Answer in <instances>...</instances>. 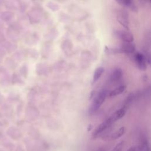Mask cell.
Here are the masks:
<instances>
[{"mask_svg": "<svg viewBox=\"0 0 151 151\" xmlns=\"http://www.w3.org/2000/svg\"><path fill=\"white\" fill-rule=\"evenodd\" d=\"M107 93L106 90H102L97 94L90 108V110L91 112H95L100 107V106L104 101L107 97Z\"/></svg>", "mask_w": 151, "mask_h": 151, "instance_id": "1", "label": "cell"}, {"mask_svg": "<svg viewBox=\"0 0 151 151\" xmlns=\"http://www.w3.org/2000/svg\"><path fill=\"white\" fill-rule=\"evenodd\" d=\"M113 35L116 38L123 41L124 43L132 42L134 40L133 34L129 31L114 30L113 31Z\"/></svg>", "mask_w": 151, "mask_h": 151, "instance_id": "2", "label": "cell"}, {"mask_svg": "<svg viewBox=\"0 0 151 151\" xmlns=\"http://www.w3.org/2000/svg\"><path fill=\"white\" fill-rule=\"evenodd\" d=\"M114 123L110 117L107 119L106 120L101 123L93 132L92 134V137L93 139H96L101 135L104 132H106L108 129H109L111 126Z\"/></svg>", "mask_w": 151, "mask_h": 151, "instance_id": "3", "label": "cell"}, {"mask_svg": "<svg viewBox=\"0 0 151 151\" xmlns=\"http://www.w3.org/2000/svg\"><path fill=\"white\" fill-rule=\"evenodd\" d=\"M116 18L120 25H122L124 28L129 29V18L128 12L126 10L122 9H118L116 13Z\"/></svg>", "mask_w": 151, "mask_h": 151, "instance_id": "4", "label": "cell"}, {"mask_svg": "<svg viewBox=\"0 0 151 151\" xmlns=\"http://www.w3.org/2000/svg\"><path fill=\"white\" fill-rule=\"evenodd\" d=\"M111 50L113 53H132L135 50V46L132 42L124 43L120 47L111 49Z\"/></svg>", "mask_w": 151, "mask_h": 151, "instance_id": "5", "label": "cell"}, {"mask_svg": "<svg viewBox=\"0 0 151 151\" xmlns=\"http://www.w3.org/2000/svg\"><path fill=\"white\" fill-rule=\"evenodd\" d=\"M134 60L137 67L141 70H145L146 68V61L145 56L139 52L134 55Z\"/></svg>", "mask_w": 151, "mask_h": 151, "instance_id": "6", "label": "cell"}, {"mask_svg": "<svg viewBox=\"0 0 151 151\" xmlns=\"http://www.w3.org/2000/svg\"><path fill=\"white\" fill-rule=\"evenodd\" d=\"M116 2L117 3H119V4H120V5L129 9L130 11H133V12H137V7L136 6V5L134 4V3L132 1H129V0H118L116 1Z\"/></svg>", "mask_w": 151, "mask_h": 151, "instance_id": "7", "label": "cell"}, {"mask_svg": "<svg viewBox=\"0 0 151 151\" xmlns=\"http://www.w3.org/2000/svg\"><path fill=\"white\" fill-rule=\"evenodd\" d=\"M126 113V109L125 108H121L119 110L115 111L110 117L112 120V121L114 123L116 121L119 120L121 118H122Z\"/></svg>", "mask_w": 151, "mask_h": 151, "instance_id": "8", "label": "cell"}, {"mask_svg": "<svg viewBox=\"0 0 151 151\" xmlns=\"http://www.w3.org/2000/svg\"><path fill=\"white\" fill-rule=\"evenodd\" d=\"M126 88V86H124V85L120 86L115 88L113 90H111L109 93V96L110 97H113V96H116L117 95H119V94H122L123 92H124L125 91Z\"/></svg>", "mask_w": 151, "mask_h": 151, "instance_id": "9", "label": "cell"}, {"mask_svg": "<svg viewBox=\"0 0 151 151\" xmlns=\"http://www.w3.org/2000/svg\"><path fill=\"white\" fill-rule=\"evenodd\" d=\"M125 132H126V129L124 127H120V129L117 130L116 132H114L110 135L111 140H116L120 138L125 133Z\"/></svg>", "mask_w": 151, "mask_h": 151, "instance_id": "10", "label": "cell"}, {"mask_svg": "<svg viewBox=\"0 0 151 151\" xmlns=\"http://www.w3.org/2000/svg\"><path fill=\"white\" fill-rule=\"evenodd\" d=\"M122 76V73L120 69H115L112 72L110 77V80L113 82L118 81Z\"/></svg>", "mask_w": 151, "mask_h": 151, "instance_id": "11", "label": "cell"}, {"mask_svg": "<svg viewBox=\"0 0 151 151\" xmlns=\"http://www.w3.org/2000/svg\"><path fill=\"white\" fill-rule=\"evenodd\" d=\"M104 71V69L101 67L97 68L95 70L94 75H93V83L96 82L100 78V77L103 74Z\"/></svg>", "mask_w": 151, "mask_h": 151, "instance_id": "12", "label": "cell"}, {"mask_svg": "<svg viewBox=\"0 0 151 151\" xmlns=\"http://www.w3.org/2000/svg\"><path fill=\"white\" fill-rule=\"evenodd\" d=\"M124 141H122V142L118 143L114 146V147L112 149L111 151H122L123 148L124 147Z\"/></svg>", "mask_w": 151, "mask_h": 151, "instance_id": "13", "label": "cell"}, {"mask_svg": "<svg viewBox=\"0 0 151 151\" xmlns=\"http://www.w3.org/2000/svg\"><path fill=\"white\" fill-rule=\"evenodd\" d=\"M127 151H142L141 146H134L130 147Z\"/></svg>", "mask_w": 151, "mask_h": 151, "instance_id": "14", "label": "cell"}, {"mask_svg": "<svg viewBox=\"0 0 151 151\" xmlns=\"http://www.w3.org/2000/svg\"><path fill=\"white\" fill-rule=\"evenodd\" d=\"M99 151H103V150H99Z\"/></svg>", "mask_w": 151, "mask_h": 151, "instance_id": "15", "label": "cell"}]
</instances>
